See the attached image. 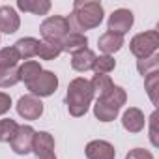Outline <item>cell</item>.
<instances>
[{
  "mask_svg": "<svg viewBox=\"0 0 159 159\" xmlns=\"http://www.w3.org/2000/svg\"><path fill=\"white\" fill-rule=\"evenodd\" d=\"M69 26L77 30H92L101 25L103 21V6L96 0H75L73 2V13L67 19Z\"/></svg>",
  "mask_w": 159,
  "mask_h": 159,
  "instance_id": "6da1fadb",
  "label": "cell"
},
{
  "mask_svg": "<svg viewBox=\"0 0 159 159\" xmlns=\"http://www.w3.org/2000/svg\"><path fill=\"white\" fill-rule=\"evenodd\" d=\"M92 99H94V90L90 86V81H86L83 77H77L69 83L67 94H66V103H67V111L71 116H75V118L84 116L90 109Z\"/></svg>",
  "mask_w": 159,
  "mask_h": 159,
  "instance_id": "7a4b0ae2",
  "label": "cell"
},
{
  "mask_svg": "<svg viewBox=\"0 0 159 159\" xmlns=\"http://www.w3.org/2000/svg\"><path fill=\"white\" fill-rule=\"evenodd\" d=\"M125 99H127L125 90H124L122 86H116V84H114L107 94H103V96L98 98V101H96V105H94V114H96V118H98L99 122H112V120L118 116V112H120L122 105L125 103Z\"/></svg>",
  "mask_w": 159,
  "mask_h": 159,
  "instance_id": "3957f363",
  "label": "cell"
},
{
  "mask_svg": "<svg viewBox=\"0 0 159 159\" xmlns=\"http://www.w3.org/2000/svg\"><path fill=\"white\" fill-rule=\"evenodd\" d=\"M39 32H41V36H43V39H45L47 43L60 45V41L64 39V36L71 32V26H69L67 17L54 15V17H47V19L41 23Z\"/></svg>",
  "mask_w": 159,
  "mask_h": 159,
  "instance_id": "277c9868",
  "label": "cell"
},
{
  "mask_svg": "<svg viewBox=\"0 0 159 159\" xmlns=\"http://www.w3.org/2000/svg\"><path fill=\"white\" fill-rule=\"evenodd\" d=\"M159 47V34L157 30H148V32H140L137 34L131 43H129V49L131 52L139 58V60H144V58H150L152 54H155Z\"/></svg>",
  "mask_w": 159,
  "mask_h": 159,
  "instance_id": "5b68a950",
  "label": "cell"
},
{
  "mask_svg": "<svg viewBox=\"0 0 159 159\" xmlns=\"http://www.w3.org/2000/svg\"><path fill=\"white\" fill-rule=\"evenodd\" d=\"M28 90H30V96H36V98H47V96H52L58 88V77L52 73V71H41L32 83L26 84Z\"/></svg>",
  "mask_w": 159,
  "mask_h": 159,
  "instance_id": "8992f818",
  "label": "cell"
},
{
  "mask_svg": "<svg viewBox=\"0 0 159 159\" xmlns=\"http://www.w3.org/2000/svg\"><path fill=\"white\" fill-rule=\"evenodd\" d=\"M34 127L32 125H17L10 144H11V150L19 155H26L32 152V140H34Z\"/></svg>",
  "mask_w": 159,
  "mask_h": 159,
  "instance_id": "52a82bcc",
  "label": "cell"
},
{
  "mask_svg": "<svg viewBox=\"0 0 159 159\" xmlns=\"http://www.w3.org/2000/svg\"><path fill=\"white\" fill-rule=\"evenodd\" d=\"M133 21H135V17H133V13L129 10H125V8L114 10L111 13V17H109V32L124 36L133 26Z\"/></svg>",
  "mask_w": 159,
  "mask_h": 159,
  "instance_id": "ba28073f",
  "label": "cell"
},
{
  "mask_svg": "<svg viewBox=\"0 0 159 159\" xmlns=\"http://www.w3.org/2000/svg\"><path fill=\"white\" fill-rule=\"evenodd\" d=\"M17 112L25 120H38L43 114V103L36 96H23L17 101Z\"/></svg>",
  "mask_w": 159,
  "mask_h": 159,
  "instance_id": "9c48e42d",
  "label": "cell"
},
{
  "mask_svg": "<svg viewBox=\"0 0 159 159\" xmlns=\"http://www.w3.org/2000/svg\"><path fill=\"white\" fill-rule=\"evenodd\" d=\"M116 150L107 140H92L86 144V157L88 159H114Z\"/></svg>",
  "mask_w": 159,
  "mask_h": 159,
  "instance_id": "30bf717a",
  "label": "cell"
},
{
  "mask_svg": "<svg viewBox=\"0 0 159 159\" xmlns=\"http://www.w3.org/2000/svg\"><path fill=\"white\" fill-rule=\"evenodd\" d=\"M21 26V19L17 11L11 6H2L0 8V32L4 34H15Z\"/></svg>",
  "mask_w": 159,
  "mask_h": 159,
  "instance_id": "8fae6325",
  "label": "cell"
},
{
  "mask_svg": "<svg viewBox=\"0 0 159 159\" xmlns=\"http://www.w3.org/2000/svg\"><path fill=\"white\" fill-rule=\"evenodd\" d=\"M144 124H146L144 114H142V111L137 109V107H129V109L124 112V116H122V125H124V129L129 131V133H139V131H142V129H144Z\"/></svg>",
  "mask_w": 159,
  "mask_h": 159,
  "instance_id": "7c38bea8",
  "label": "cell"
},
{
  "mask_svg": "<svg viewBox=\"0 0 159 159\" xmlns=\"http://www.w3.org/2000/svg\"><path fill=\"white\" fill-rule=\"evenodd\" d=\"M86 45H88V38L83 32H77V30H71L60 41L62 52H71V54L77 52V51H81V49H86Z\"/></svg>",
  "mask_w": 159,
  "mask_h": 159,
  "instance_id": "4fadbf2b",
  "label": "cell"
},
{
  "mask_svg": "<svg viewBox=\"0 0 159 159\" xmlns=\"http://www.w3.org/2000/svg\"><path fill=\"white\" fill-rule=\"evenodd\" d=\"M94 62H96V52L90 51L88 47L73 52V56H71V67L75 71H81V73L92 69L94 67Z\"/></svg>",
  "mask_w": 159,
  "mask_h": 159,
  "instance_id": "5bb4252c",
  "label": "cell"
},
{
  "mask_svg": "<svg viewBox=\"0 0 159 159\" xmlns=\"http://www.w3.org/2000/svg\"><path fill=\"white\" fill-rule=\"evenodd\" d=\"M32 152L36 153V157L45 155V153H52L54 152V139H52V135L47 133V131H38L34 135V140H32Z\"/></svg>",
  "mask_w": 159,
  "mask_h": 159,
  "instance_id": "9a60e30c",
  "label": "cell"
},
{
  "mask_svg": "<svg viewBox=\"0 0 159 159\" xmlns=\"http://www.w3.org/2000/svg\"><path fill=\"white\" fill-rule=\"evenodd\" d=\"M98 45H99V49H101L105 54L111 56L112 52H116V51L122 49V45H124V36L112 34V32H105V34L98 39Z\"/></svg>",
  "mask_w": 159,
  "mask_h": 159,
  "instance_id": "2e32d148",
  "label": "cell"
},
{
  "mask_svg": "<svg viewBox=\"0 0 159 159\" xmlns=\"http://www.w3.org/2000/svg\"><path fill=\"white\" fill-rule=\"evenodd\" d=\"M38 47H39V39H36V38H21L13 45V49L17 51L21 60H30L32 56H36L38 54Z\"/></svg>",
  "mask_w": 159,
  "mask_h": 159,
  "instance_id": "e0dca14e",
  "label": "cell"
},
{
  "mask_svg": "<svg viewBox=\"0 0 159 159\" xmlns=\"http://www.w3.org/2000/svg\"><path fill=\"white\" fill-rule=\"evenodd\" d=\"M17 8L23 11H30L34 15H47L51 10V2L49 0H19Z\"/></svg>",
  "mask_w": 159,
  "mask_h": 159,
  "instance_id": "ac0fdd59",
  "label": "cell"
},
{
  "mask_svg": "<svg viewBox=\"0 0 159 159\" xmlns=\"http://www.w3.org/2000/svg\"><path fill=\"white\" fill-rule=\"evenodd\" d=\"M43 69H41V66H39V62H36V60H26L21 67H17V73H19V81H23V83H32L34 79L41 73Z\"/></svg>",
  "mask_w": 159,
  "mask_h": 159,
  "instance_id": "d6986e66",
  "label": "cell"
},
{
  "mask_svg": "<svg viewBox=\"0 0 159 159\" xmlns=\"http://www.w3.org/2000/svg\"><path fill=\"white\" fill-rule=\"evenodd\" d=\"M90 86H92V90H94V96L98 94V98H99V96L107 94V92L114 86V83L111 81L109 75H94V79L90 81Z\"/></svg>",
  "mask_w": 159,
  "mask_h": 159,
  "instance_id": "ffe728a7",
  "label": "cell"
},
{
  "mask_svg": "<svg viewBox=\"0 0 159 159\" xmlns=\"http://www.w3.org/2000/svg\"><path fill=\"white\" fill-rule=\"evenodd\" d=\"M114 67H116V60L109 54H103V56H96V62H94L92 69L96 71V75H107Z\"/></svg>",
  "mask_w": 159,
  "mask_h": 159,
  "instance_id": "44dd1931",
  "label": "cell"
},
{
  "mask_svg": "<svg viewBox=\"0 0 159 159\" xmlns=\"http://www.w3.org/2000/svg\"><path fill=\"white\" fill-rule=\"evenodd\" d=\"M19 83L17 67H0V88H10Z\"/></svg>",
  "mask_w": 159,
  "mask_h": 159,
  "instance_id": "7402d4cb",
  "label": "cell"
},
{
  "mask_svg": "<svg viewBox=\"0 0 159 159\" xmlns=\"http://www.w3.org/2000/svg\"><path fill=\"white\" fill-rule=\"evenodd\" d=\"M62 49L60 45H52V43H47V41H39V47H38V54L41 60H54L56 56H60Z\"/></svg>",
  "mask_w": 159,
  "mask_h": 159,
  "instance_id": "603a6c76",
  "label": "cell"
},
{
  "mask_svg": "<svg viewBox=\"0 0 159 159\" xmlns=\"http://www.w3.org/2000/svg\"><path fill=\"white\" fill-rule=\"evenodd\" d=\"M137 69H139V73H140L142 77H146V75L157 71V69H159V54H152L150 58L139 60V62H137Z\"/></svg>",
  "mask_w": 159,
  "mask_h": 159,
  "instance_id": "cb8c5ba5",
  "label": "cell"
},
{
  "mask_svg": "<svg viewBox=\"0 0 159 159\" xmlns=\"http://www.w3.org/2000/svg\"><path fill=\"white\" fill-rule=\"evenodd\" d=\"M19 54L13 47H6V49H0V67H17L19 62Z\"/></svg>",
  "mask_w": 159,
  "mask_h": 159,
  "instance_id": "d4e9b609",
  "label": "cell"
},
{
  "mask_svg": "<svg viewBox=\"0 0 159 159\" xmlns=\"http://www.w3.org/2000/svg\"><path fill=\"white\" fill-rule=\"evenodd\" d=\"M17 129V122L11 120V118H6V120H0V142H10L13 133Z\"/></svg>",
  "mask_w": 159,
  "mask_h": 159,
  "instance_id": "484cf974",
  "label": "cell"
},
{
  "mask_svg": "<svg viewBox=\"0 0 159 159\" xmlns=\"http://www.w3.org/2000/svg\"><path fill=\"white\" fill-rule=\"evenodd\" d=\"M157 83H159V71H153V73H150V75L144 77L146 92H148L152 103H157V94H155V90H157Z\"/></svg>",
  "mask_w": 159,
  "mask_h": 159,
  "instance_id": "4316f807",
  "label": "cell"
},
{
  "mask_svg": "<svg viewBox=\"0 0 159 159\" xmlns=\"http://www.w3.org/2000/svg\"><path fill=\"white\" fill-rule=\"evenodd\" d=\"M125 159H153V155H152V152H148V150L135 148V150H129V153L125 155Z\"/></svg>",
  "mask_w": 159,
  "mask_h": 159,
  "instance_id": "83f0119b",
  "label": "cell"
},
{
  "mask_svg": "<svg viewBox=\"0 0 159 159\" xmlns=\"http://www.w3.org/2000/svg\"><path fill=\"white\" fill-rule=\"evenodd\" d=\"M10 107H11V98L4 92H0V116L6 114L10 111Z\"/></svg>",
  "mask_w": 159,
  "mask_h": 159,
  "instance_id": "f1b7e54d",
  "label": "cell"
},
{
  "mask_svg": "<svg viewBox=\"0 0 159 159\" xmlns=\"http://www.w3.org/2000/svg\"><path fill=\"white\" fill-rule=\"evenodd\" d=\"M155 118H157V112H153V114H152V118H150V124H152V129H150V139H152V144H153V146H157V139H155V127H153V122H155Z\"/></svg>",
  "mask_w": 159,
  "mask_h": 159,
  "instance_id": "f546056e",
  "label": "cell"
},
{
  "mask_svg": "<svg viewBox=\"0 0 159 159\" xmlns=\"http://www.w3.org/2000/svg\"><path fill=\"white\" fill-rule=\"evenodd\" d=\"M38 159H56V155H54V152H52V153H45V155H39Z\"/></svg>",
  "mask_w": 159,
  "mask_h": 159,
  "instance_id": "4dcf8cb0",
  "label": "cell"
}]
</instances>
